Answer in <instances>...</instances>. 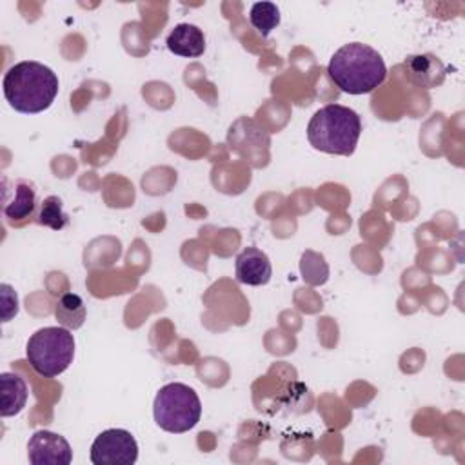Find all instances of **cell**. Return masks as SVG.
Listing matches in <instances>:
<instances>
[{"instance_id":"cell-8","label":"cell","mask_w":465,"mask_h":465,"mask_svg":"<svg viewBox=\"0 0 465 465\" xmlns=\"http://www.w3.org/2000/svg\"><path fill=\"white\" fill-rule=\"evenodd\" d=\"M38 196L33 183L27 180H16L13 189H4V216L9 223L20 225L38 213Z\"/></svg>"},{"instance_id":"cell-16","label":"cell","mask_w":465,"mask_h":465,"mask_svg":"<svg viewBox=\"0 0 465 465\" xmlns=\"http://www.w3.org/2000/svg\"><path fill=\"white\" fill-rule=\"evenodd\" d=\"M300 272L305 283L309 285H323L329 278V265L323 254L314 251H305L300 260Z\"/></svg>"},{"instance_id":"cell-5","label":"cell","mask_w":465,"mask_h":465,"mask_svg":"<svg viewBox=\"0 0 465 465\" xmlns=\"http://www.w3.org/2000/svg\"><path fill=\"white\" fill-rule=\"evenodd\" d=\"M25 358L36 374L54 378L73 363L74 338L62 325L38 329L27 340Z\"/></svg>"},{"instance_id":"cell-17","label":"cell","mask_w":465,"mask_h":465,"mask_svg":"<svg viewBox=\"0 0 465 465\" xmlns=\"http://www.w3.org/2000/svg\"><path fill=\"white\" fill-rule=\"evenodd\" d=\"M0 302H2V322H9L18 314V296L15 289L7 283L0 285Z\"/></svg>"},{"instance_id":"cell-2","label":"cell","mask_w":465,"mask_h":465,"mask_svg":"<svg viewBox=\"0 0 465 465\" xmlns=\"http://www.w3.org/2000/svg\"><path fill=\"white\" fill-rule=\"evenodd\" d=\"M329 78L349 94H367L383 84L387 67L381 54L361 42L341 45L329 60Z\"/></svg>"},{"instance_id":"cell-10","label":"cell","mask_w":465,"mask_h":465,"mask_svg":"<svg viewBox=\"0 0 465 465\" xmlns=\"http://www.w3.org/2000/svg\"><path fill=\"white\" fill-rule=\"evenodd\" d=\"M407 69L409 80L423 89H432L436 85H441L445 80V65L441 60L430 53L425 54H411L403 62Z\"/></svg>"},{"instance_id":"cell-11","label":"cell","mask_w":465,"mask_h":465,"mask_svg":"<svg viewBox=\"0 0 465 465\" xmlns=\"http://www.w3.org/2000/svg\"><path fill=\"white\" fill-rule=\"evenodd\" d=\"M165 45L176 56L198 58L205 51V35L198 25L183 22L171 29Z\"/></svg>"},{"instance_id":"cell-1","label":"cell","mask_w":465,"mask_h":465,"mask_svg":"<svg viewBox=\"0 0 465 465\" xmlns=\"http://www.w3.org/2000/svg\"><path fill=\"white\" fill-rule=\"evenodd\" d=\"M4 96L7 104L24 114H38L51 107L58 94V76L40 62L24 60L4 74Z\"/></svg>"},{"instance_id":"cell-15","label":"cell","mask_w":465,"mask_h":465,"mask_svg":"<svg viewBox=\"0 0 465 465\" xmlns=\"http://www.w3.org/2000/svg\"><path fill=\"white\" fill-rule=\"evenodd\" d=\"M249 22L265 38L280 25V9L272 2H256L251 5Z\"/></svg>"},{"instance_id":"cell-3","label":"cell","mask_w":465,"mask_h":465,"mask_svg":"<svg viewBox=\"0 0 465 465\" xmlns=\"http://www.w3.org/2000/svg\"><path fill=\"white\" fill-rule=\"evenodd\" d=\"M361 134L360 114L340 104L320 107L307 124L309 143L327 154L351 156Z\"/></svg>"},{"instance_id":"cell-13","label":"cell","mask_w":465,"mask_h":465,"mask_svg":"<svg viewBox=\"0 0 465 465\" xmlns=\"http://www.w3.org/2000/svg\"><path fill=\"white\" fill-rule=\"evenodd\" d=\"M85 303L82 300V296L74 294V292H67L62 298H58L56 305H54V318L56 322L69 329V331H76L84 325L85 322Z\"/></svg>"},{"instance_id":"cell-6","label":"cell","mask_w":465,"mask_h":465,"mask_svg":"<svg viewBox=\"0 0 465 465\" xmlns=\"http://www.w3.org/2000/svg\"><path fill=\"white\" fill-rule=\"evenodd\" d=\"M93 465H133L138 460V443L125 429L102 430L91 445Z\"/></svg>"},{"instance_id":"cell-7","label":"cell","mask_w":465,"mask_h":465,"mask_svg":"<svg viewBox=\"0 0 465 465\" xmlns=\"http://www.w3.org/2000/svg\"><path fill=\"white\" fill-rule=\"evenodd\" d=\"M27 460L33 465H69L73 449L69 441L53 430H36L27 441Z\"/></svg>"},{"instance_id":"cell-12","label":"cell","mask_w":465,"mask_h":465,"mask_svg":"<svg viewBox=\"0 0 465 465\" xmlns=\"http://www.w3.org/2000/svg\"><path fill=\"white\" fill-rule=\"evenodd\" d=\"M27 383L15 372L0 374V414L2 418L16 416L27 403Z\"/></svg>"},{"instance_id":"cell-14","label":"cell","mask_w":465,"mask_h":465,"mask_svg":"<svg viewBox=\"0 0 465 465\" xmlns=\"http://www.w3.org/2000/svg\"><path fill=\"white\" fill-rule=\"evenodd\" d=\"M36 223L49 227L53 231H62L69 225V216L64 213V203L58 196L51 194L40 202L38 213H36Z\"/></svg>"},{"instance_id":"cell-9","label":"cell","mask_w":465,"mask_h":465,"mask_svg":"<svg viewBox=\"0 0 465 465\" xmlns=\"http://www.w3.org/2000/svg\"><path fill=\"white\" fill-rule=\"evenodd\" d=\"M236 280L245 285H265L269 283L272 276V267L269 262V256L256 249V247H245L238 256L234 263Z\"/></svg>"},{"instance_id":"cell-4","label":"cell","mask_w":465,"mask_h":465,"mask_svg":"<svg viewBox=\"0 0 465 465\" xmlns=\"http://www.w3.org/2000/svg\"><path fill=\"white\" fill-rule=\"evenodd\" d=\"M153 416L156 425L173 434L191 430L202 418V401L194 389L185 383L173 381L163 385L153 401Z\"/></svg>"}]
</instances>
